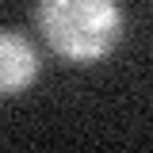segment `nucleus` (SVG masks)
<instances>
[{"label":"nucleus","mask_w":153,"mask_h":153,"mask_svg":"<svg viewBox=\"0 0 153 153\" xmlns=\"http://www.w3.org/2000/svg\"><path fill=\"white\" fill-rule=\"evenodd\" d=\"M38 23L50 46L73 61H96L119 38V12L111 0H42Z\"/></svg>","instance_id":"nucleus-1"},{"label":"nucleus","mask_w":153,"mask_h":153,"mask_svg":"<svg viewBox=\"0 0 153 153\" xmlns=\"http://www.w3.org/2000/svg\"><path fill=\"white\" fill-rule=\"evenodd\" d=\"M38 73L35 50L23 42L19 35H8L0 31V96H16L23 92Z\"/></svg>","instance_id":"nucleus-2"}]
</instances>
